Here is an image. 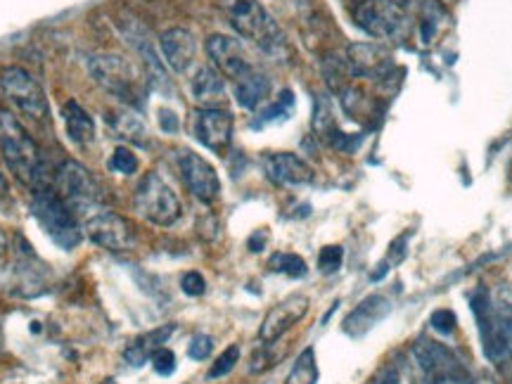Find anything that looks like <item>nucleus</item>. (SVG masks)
I'll use <instances>...</instances> for the list:
<instances>
[{
  "mask_svg": "<svg viewBox=\"0 0 512 384\" xmlns=\"http://www.w3.org/2000/svg\"><path fill=\"white\" fill-rule=\"evenodd\" d=\"M0 155L8 164L10 174H15L22 185H27L34 192L53 188V176L48 174L41 147L29 136L22 121L5 110H0Z\"/></svg>",
  "mask_w": 512,
  "mask_h": 384,
  "instance_id": "1",
  "label": "nucleus"
},
{
  "mask_svg": "<svg viewBox=\"0 0 512 384\" xmlns=\"http://www.w3.org/2000/svg\"><path fill=\"white\" fill-rule=\"evenodd\" d=\"M223 10H226L228 24L242 38L252 41L264 53H280L285 46L283 31L273 22V17L264 10L259 0H223Z\"/></svg>",
  "mask_w": 512,
  "mask_h": 384,
  "instance_id": "2",
  "label": "nucleus"
},
{
  "mask_svg": "<svg viewBox=\"0 0 512 384\" xmlns=\"http://www.w3.org/2000/svg\"><path fill=\"white\" fill-rule=\"evenodd\" d=\"M31 216L38 221V226L46 230V235L64 252H72L83 242V228L74 211L64 204L57 192L43 190L34 192L31 200Z\"/></svg>",
  "mask_w": 512,
  "mask_h": 384,
  "instance_id": "3",
  "label": "nucleus"
},
{
  "mask_svg": "<svg viewBox=\"0 0 512 384\" xmlns=\"http://www.w3.org/2000/svg\"><path fill=\"white\" fill-rule=\"evenodd\" d=\"M53 190L57 197L74 211L76 219H88L93 211L102 209V190L86 166L67 159L53 176Z\"/></svg>",
  "mask_w": 512,
  "mask_h": 384,
  "instance_id": "4",
  "label": "nucleus"
},
{
  "mask_svg": "<svg viewBox=\"0 0 512 384\" xmlns=\"http://www.w3.org/2000/svg\"><path fill=\"white\" fill-rule=\"evenodd\" d=\"M133 204L145 221L155 223L159 228H171L183 214L178 195L155 171L140 178L136 192H133Z\"/></svg>",
  "mask_w": 512,
  "mask_h": 384,
  "instance_id": "5",
  "label": "nucleus"
},
{
  "mask_svg": "<svg viewBox=\"0 0 512 384\" xmlns=\"http://www.w3.org/2000/svg\"><path fill=\"white\" fill-rule=\"evenodd\" d=\"M413 358L418 363L425 384H472L458 356L444 344L432 339H420L413 347Z\"/></svg>",
  "mask_w": 512,
  "mask_h": 384,
  "instance_id": "6",
  "label": "nucleus"
},
{
  "mask_svg": "<svg viewBox=\"0 0 512 384\" xmlns=\"http://www.w3.org/2000/svg\"><path fill=\"white\" fill-rule=\"evenodd\" d=\"M0 88H3L5 98L10 100V105L15 107L19 114L36 121L48 119L50 107L46 93H43L41 83H38L27 69L5 67L3 72H0Z\"/></svg>",
  "mask_w": 512,
  "mask_h": 384,
  "instance_id": "7",
  "label": "nucleus"
},
{
  "mask_svg": "<svg viewBox=\"0 0 512 384\" xmlns=\"http://www.w3.org/2000/svg\"><path fill=\"white\" fill-rule=\"evenodd\" d=\"M88 74L102 91L114 98L136 102L138 100V74L133 64L121 55H91L88 57Z\"/></svg>",
  "mask_w": 512,
  "mask_h": 384,
  "instance_id": "8",
  "label": "nucleus"
},
{
  "mask_svg": "<svg viewBox=\"0 0 512 384\" xmlns=\"http://www.w3.org/2000/svg\"><path fill=\"white\" fill-rule=\"evenodd\" d=\"M351 15L358 29L380 41L396 38L406 27V12L396 0H361L354 5Z\"/></svg>",
  "mask_w": 512,
  "mask_h": 384,
  "instance_id": "9",
  "label": "nucleus"
},
{
  "mask_svg": "<svg viewBox=\"0 0 512 384\" xmlns=\"http://www.w3.org/2000/svg\"><path fill=\"white\" fill-rule=\"evenodd\" d=\"M470 309L475 313L479 339H482V351L491 363H501L508 358V349H505V335H503V323L498 316V309L494 306V299L486 287H477V292L472 294Z\"/></svg>",
  "mask_w": 512,
  "mask_h": 384,
  "instance_id": "10",
  "label": "nucleus"
},
{
  "mask_svg": "<svg viewBox=\"0 0 512 384\" xmlns=\"http://www.w3.org/2000/svg\"><path fill=\"white\" fill-rule=\"evenodd\" d=\"M83 235L107 252H126L133 247V228L128 226L126 219H121L119 214H114L110 209H98L93 211L88 219H83Z\"/></svg>",
  "mask_w": 512,
  "mask_h": 384,
  "instance_id": "11",
  "label": "nucleus"
},
{
  "mask_svg": "<svg viewBox=\"0 0 512 384\" xmlns=\"http://www.w3.org/2000/svg\"><path fill=\"white\" fill-rule=\"evenodd\" d=\"M192 136L214 152H226L233 138V114L221 107H200L190 119Z\"/></svg>",
  "mask_w": 512,
  "mask_h": 384,
  "instance_id": "12",
  "label": "nucleus"
},
{
  "mask_svg": "<svg viewBox=\"0 0 512 384\" xmlns=\"http://www.w3.org/2000/svg\"><path fill=\"white\" fill-rule=\"evenodd\" d=\"M178 171H181V178L192 195L200 202H214L221 192V181L216 169L211 166L207 159L197 155L192 150H181L178 152Z\"/></svg>",
  "mask_w": 512,
  "mask_h": 384,
  "instance_id": "13",
  "label": "nucleus"
},
{
  "mask_svg": "<svg viewBox=\"0 0 512 384\" xmlns=\"http://www.w3.org/2000/svg\"><path fill=\"white\" fill-rule=\"evenodd\" d=\"M309 306V299H306L304 294H290L283 302L275 304L273 309L266 313L264 323H261L259 328L261 342L268 344V347H271L273 342H278L287 330L294 328V325L309 313Z\"/></svg>",
  "mask_w": 512,
  "mask_h": 384,
  "instance_id": "14",
  "label": "nucleus"
},
{
  "mask_svg": "<svg viewBox=\"0 0 512 384\" xmlns=\"http://www.w3.org/2000/svg\"><path fill=\"white\" fill-rule=\"evenodd\" d=\"M207 53L211 57V62H214L216 72H221V76H226V79L238 81L240 76H245L249 69H252V64H249L245 55V48H242L238 38L233 36H209Z\"/></svg>",
  "mask_w": 512,
  "mask_h": 384,
  "instance_id": "15",
  "label": "nucleus"
},
{
  "mask_svg": "<svg viewBox=\"0 0 512 384\" xmlns=\"http://www.w3.org/2000/svg\"><path fill=\"white\" fill-rule=\"evenodd\" d=\"M344 62L351 76H363V79H384L394 69L392 53L377 43H354L347 48Z\"/></svg>",
  "mask_w": 512,
  "mask_h": 384,
  "instance_id": "16",
  "label": "nucleus"
},
{
  "mask_svg": "<svg viewBox=\"0 0 512 384\" xmlns=\"http://www.w3.org/2000/svg\"><path fill=\"white\" fill-rule=\"evenodd\" d=\"M264 174L271 183L294 188V185H309L313 183V169L304 162L302 157L292 155V152H271L264 157Z\"/></svg>",
  "mask_w": 512,
  "mask_h": 384,
  "instance_id": "17",
  "label": "nucleus"
},
{
  "mask_svg": "<svg viewBox=\"0 0 512 384\" xmlns=\"http://www.w3.org/2000/svg\"><path fill=\"white\" fill-rule=\"evenodd\" d=\"M159 48H162L164 62L169 64L176 74L188 72L192 60H195V53H197L195 36H192L190 31L183 27H174V29L164 31L162 38H159Z\"/></svg>",
  "mask_w": 512,
  "mask_h": 384,
  "instance_id": "18",
  "label": "nucleus"
},
{
  "mask_svg": "<svg viewBox=\"0 0 512 384\" xmlns=\"http://www.w3.org/2000/svg\"><path fill=\"white\" fill-rule=\"evenodd\" d=\"M389 311H392V306H389V302L382 294H370V297L363 299V302L344 318L342 330L354 339L368 335L382 318L389 316Z\"/></svg>",
  "mask_w": 512,
  "mask_h": 384,
  "instance_id": "19",
  "label": "nucleus"
},
{
  "mask_svg": "<svg viewBox=\"0 0 512 384\" xmlns=\"http://www.w3.org/2000/svg\"><path fill=\"white\" fill-rule=\"evenodd\" d=\"M174 330H176L174 325H162V328H157V330L147 332V335H140L138 339H133V342L124 349L126 363H131L133 368L145 366V363L152 358V354L169 342V337L174 335Z\"/></svg>",
  "mask_w": 512,
  "mask_h": 384,
  "instance_id": "20",
  "label": "nucleus"
},
{
  "mask_svg": "<svg viewBox=\"0 0 512 384\" xmlns=\"http://www.w3.org/2000/svg\"><path fill=\"white\" fill-rule=\"evenodd\" d=\"M233 83H235V100H238V105L245 107V110H256V107L268 98V93H271V79L254 67Z\"/></svg>",
  "mask_w": 512,
  "mask_h": 384,
  "instance_id": "21",
  "label": "nucleus"
},
{
  "mask_svg": "<svg viewBox=\"0 0 512 384\" xmlns=\"http://www.w3.org/2000/svg\"><path fill=\"white\" fill-rule=\"evenodd\" d=\"M62 119L67 126V136L74 145L86 147L95 140V124L93 117L88 114L76 100H67L62 105Z\"/></svg>",
  "mask_w": 512,
  "mask_h": 384,
  "instance_id": "22",
  "label": "nucleus"
},
{
  "mask_svg": "<svg viewBox=\"0 0 512 384\" xmlns=\"http://www.w3.org/2000/svg\"><path fill=\"white\" fill-rule=\"evenodd\" d=\"M190 91L192 98L200 102L202 107H216L219 102L226 100V81L214 67H202L192 79Z\"/></svg>",
  "mask_w": 512,
  "mask_h": 384,
  "instance_id": "23",
  "label": "nucleus"
},
{
  "mask_svg": "<svg viewBox=\"0 0 512 384\" xmlns=\"http://www.w3.org/2000/svg\"><path fill=\"white\" fill-rule=\"evenodd\" d=\"M318 377H320V370L316 361V351H313V347H309L299 354L297 361H294L285 384H316Z\"/></svg>",
  "mask_w": 512,
  "mask_h": 384,
  "instance_id": "24",
  "label": "nucleus"
},
{
  "mask_svg": "<svg viewBox=\"0 0 512 384\" xmlns=\"http://www.w3.org/2000/svg\"><path fill=\"white\" fill-rule=\"evenodd\" d=\"M268 268L273 273H283L287 278H304L306 275V261L299 254L278 252L268 259Z\"/></svg>",
  "mask_w": 512,
  "mask_h": 384,
  "instance_id": "25",
  "label": "nucleus"
},
{
  "mask_svg": "<svg viewBox=\"0 0 512 384\" xmlns=\"http://www.w3.org/2000/svg\"><path fill=\"white\" fill-rule=\"evenodd\" d=\"M112 126H114V133H117L119 138H126V140H131V143L145 145V126H143V121H140L138 117H133V114H117V117H112Z\"/></svg>",
  "mask_w": 512,
  "mask_h": 384,
  "instance_id": "26",
  "label": "nucleus"
},
{
  "mask_svg": "<svg viewBox=\"0 0 512 384\" xmlns=\"http://www.w3.org/2000/svg\"><path fill=\"white\" fill-rule=\"evenodd\" d=\"M238 361H240V347H235L233 344V347H228L214 363H211L207 377L209 380H219V377L228 375L230 370L238 366Z\"/></svg>",
  "mask_w": 512,
  "mask_h": 384,
  "instance_id": "27",
  "label": "nucleus"
},
{
  "mask_svg": "<svg viewBox=\"0 0 512 384\" xmlns=\"http://www.w3.org/2000/svg\"><path fill=\"white\" fill-rule=\"evenodd\" d=\"M110 169L114 171V174H121V176L136 174V171H138V157L133 155L128 147H117L112 159H110Z\"/></svg>",
  "mask_w": 512,
  "mask_h": 384,
  "instance_id": "28",
  "label": "nucleus"
},
{
  "mask_svg": "<svg viewBox=\"0 0 512 384\" xmlns=\"http://www.w3.org/2000/svg\"><path fill=\"white\" fill-rule=\"evenodd\" d=\"M342 261H344V249L339 245H328V247L320 249L318 268L323 275L337 273L339 268H342Z\"/></svg>",
  "mask_w": 512,
  "mask_h": 384,
  "instance_id": "29",
  "label": "nucleus"
},
{
  "mask_svg": "<svg viewBox=\"0 0 512 384\" xmlns=\"http://www.w3.org/2000/svg\"><path fill=\"white\" fill-rule=\"evenodd\" d=\"M294 105V95L292 91H283V95H280L278 102H273L268 110L261 114V124H268V121H275V119H285L287 114H290Z\"/></svg>",
  "mask_w": 512,
  "mask_h": 384,
  "instance_id": "30",
  "label": "nucleus"
},
{
  "mask_svg": "<svg viewBox=\"0 0 512 384\" xmlns=\"http://www.w3.org/2000/svg\"><path fill=\"white\" fill-rule=\"evenodd\" d=\"M150 361H152V368H155L157 375L169 377L176 373V354L171 349H166V347L157 349L155 354H152Z\"/></svg>",
  "mask_w": 512,
  "mask_h": 384,
  "instance_id": "31",
  "label": "nucleus"
},
{
  "mask_svg": "<svg viewBox=\"0 0 512 384\" xmlns=\"http://www.w3.org/2000/svg\"><path fill=\"white\" fill-rule=\"evenodd\" d=\"M211 351H214V339L209 335H195L190 339L188 344V356L192 361H207L211 356Z\"/></svg>",
  "mask_w": 512,
  "mask_h": 384,
  "instance_id": "32",
  "label": "nucleus"
},
{
  "mask_svg": "<svg viewBox=\"0 0 512 384\" xmlns=\"http://www.w3.org/2000/svg\"><path fill=\"white\" fill-rule=\"evenodd\" d=\"M181 290L188 294V297H202L207 292V280L202 278V273L190 271L181 278Z\"/></svg>",
  "mask_w": 512,
  "mask_h": 384,
  "instance_id": "33",
  "label": "nucleus"
},
{
  "mask_svg": "<svg viewBox=\"0 0 512 384\" xmlns=\"http://www.w3.org/2000/svg\"><path fill=\"white\" fill-rule=\"evenodd\" d=\"M430 323H432V328L439 332V335H451L453 328H456V313L448 311V309H439L432 313Z\"/></svg>",
  "mask_w": 512,
  "mask_h": 384,
  "instance_id": "34",
  "label": "nucleus"
},
{
  "mask_svg": "<svg viewBox=\"0 0 512 384\" xmlns=\"http://www.w3.org/2000/svg\"><path fill=\"white\" fill-rule=\"evenodd\" d=\"M496 309H498V316H501V323H503L505 349H508V358L512 361V306L503 304V306H496Z\"/></svg>",
  "mask_w": 512,
  "mask_h": 384,
  "instance_id": "35",
  "label": "nucleus"
},
{
  "mask_svg": "<svg viewBox=\"0 0 512 384\" xmlns=\"http://www.w3.org/2000/svg\"><path fill=\"white\" fill-rule=\"evenodd\" d=\"M10 209H12V195H10L8 178L0 174V211H3V214H10Z\"/></svg>",
  "mask_w": 512,
  "mask_h": 384,
  "instance_id": "36",
  "label": "nucleus"
},
{
  "mask_svg": "<svg viewBox=\"0 0 512 384\" xmlns=\"http://www.w3.org/2000/svg\"><path fill=\"white\" fill-rule=\"evenodd\" d=\"M159 126H162L166 133H174V131H178V119H176V114H174V112H169V110H162V112H159Z\"/></svg>",
  "mask_w": 512,
  "mask_h": 384,
  "instance_id": "37",
  "label": "nucleus"
},
{
  "mask_svg": "<svg viewBox=\"0 0 512 384\" xmlns=\"http://www.w3.org/2000/svg\"><path fill=\"white\" fill-rule=\"evenodd\" d=\"M375 384H399V373H396V368H384L382 375L377 377Z\"/></svg>",
  "mask_w": 512,
  "mask_h": 384,
  "instance_id": "38",
  "label": "nucleus"
},
{
  "mask_svg": "<svg viewBox=\"0 0 512 384\" xmlns=\"http://www.w3.org/2000/svg\"><path fill=\"white\" fill-rule=\"evenodd\" d=\"M264 245H266V233H256L254 238L249 240V249H252V252H261Z\"/></svg>",
  "mask_w": 512,
  "mask_h": 384,
  "instance_id": "39",
  "label": "nucleus"
},
{
  "mask_svg": "<svg viewBox=\"0 0 512 384\" xmlns=\"http://www.w3.org/2000/svg\"><path fill=\"white\" fill-rule=\"evenodd\" d=\"M100 384H117V380H102Z\"/></svg>",
  "mask_w": 512,
  "mask_h": 384,
  "instance_id": "40",
  "label": "nucleus"
},
{
  "mask_svg": "<svg viewBox=\"0 0 512 384\" xmlns=\"http://www.w3.org/2000/svg\"><path fill=\"white\" fill-rule=\"evenodd\" d=\"M354 3H361V0H354Z\"/></svg>",
  "mask_w": 512,
  "mask_h": 384,
  "instance_id": "41",
  "label": "nucleus"
}]
</instances>
